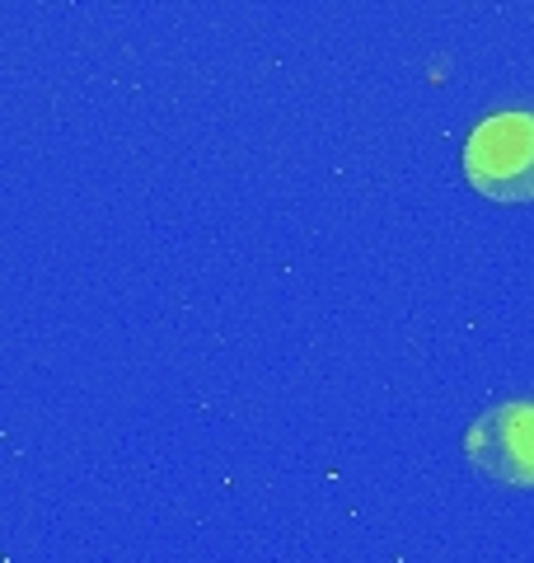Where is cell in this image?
I'll return each instance as SVG.
<instances>
[{
	"label": "cell",
	"mask_w": 534,
	"mask_h": 563,
	"mask_svg": "<svg viewBox=\"0 0 534 563\" xmlns=\"http://www.w3.org/2000/svg\"><path fill=\"white\" fill-rule=\"evenodd\" d=\"M465 179L492 202H534V113L483 118L465 141Z\"/></svg>",
	"instance_id": "cell-1"
},
{
	"label": "cell",
	"mask_w": 534,
	"mask_h": 563,
	"mask_svg": "<svg viewBox=\"0 0 534 563\" xmlns=\"http://www.w3.org/2000/svg\"><path fill=\"white\" fill-rule=\"evenodd\" d=\"M465 455L492 484L534 488V404L511 399L478 413L465 432Z\"/></svg>",
	"instance_id": "cell-2"
}]
</instances>
